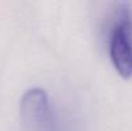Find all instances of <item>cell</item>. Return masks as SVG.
Wrapping results in <instances>:
<instances>
[{
  "mask_svg": "<svg viewBox=\"0 0 132 131\" xmlns=\"http://www.w3.org/2000/svg\"><path fill=\"white\" fill-rule=\"evenodd\" d=\"M109 58L123 79L132 77V12L127 4H119L108 37Z\"/></svg>",
  "mask_w": 132,
  "mask_h": 131,
  "instance_id": "cell-1",
  "label": "cell"
},
{
  "mask_svg": "<svg viewBox=\"0 0 132 131\" xmlns=\"http://www.w3.org/2000/svg\"><path fill=\"white\" fill-rule=\"evenodd\" d=\"M22 131H62L54 105L40 87L27 90L19 105Z\"/></svg>",
  "mask_w": 132,
  "mask_h": 131,
  "instance_id": "cell-2",
  "label": "cell"
}]
</instances>
